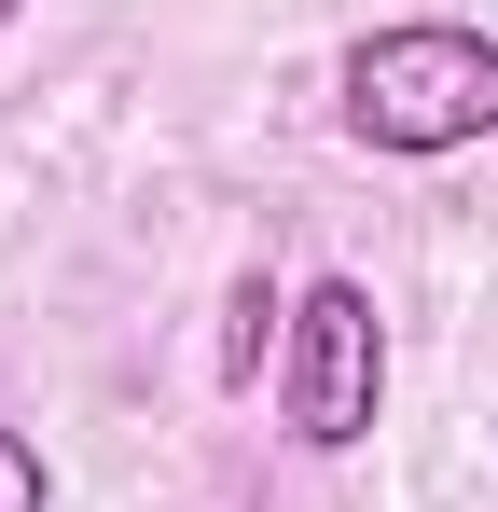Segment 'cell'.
<instances>
[{
    "label": "cell",
    "mask_w": 498,
    "mask_h": 512,
    "mask_svg": "<svg viewBox=\"0 0 498 512\" xmlns=\"http://www.w3.org/2000/svg\"><path fill=\"white\" fill-rule=\"evenodd\" d=\"M332 111H346L360 153H402V167L471 153V139H498V42H485V28H457V14L360 28L346 70H332Z\"/></svg>",
    "instance_id": "6da1fadb"
},
{
    "label": "cell",
    "mask_w": 498,
    "mask_h": 512,
    "mask_svg": "<svg viewBox=\"0 0 498 512\" xmlns=\"http://www.w3.org/2000/svg\"><path fill=\"white\" fill-rule=\"evenodd\" d=\"M277 416H291V443H305V457L374 443V416H388V305H374V277H319V291H291Z\"/></svg>",
    "instance_id": "7a4b0ae2"
},
{
    "label": "cell",
    "mask_w": 498,
    "mask_h": 512,
    "mask_svg": "<svg viewBox=\"0 0 498 512\" xmlns=\"http://www.w3.org/2000/svg\"><path fill=\"white\" fill-rule=\"evenodd\" d=\"M263 346H291V305H277V277H236V333H222V374H263Z\"/></svg>",
    "instance_id": "3957f363"
},
{
    "label": "cell",
    "mask_w": 498,
    "mask_h": 512,
    "mask_svg": "<svg viewBox=\"0 0 498 512\" xmlns=\"http://www.w3.org/2000/svg\"><path fill=\"white\" fill-rule=\"evenodd\" d=\"M0 512H56V471H42V443L0 416Z\"/></svg>",
    "instance_id": "277c9868"
},
{
    "label": "cell",
    "mask_w": 498,
    "mask_h": 512,
    "mask_svg": "<svg viewBox=\"0 0 498 512\" xmlns=\"http://www.w3.org/2000/svg\"><path fill=\"white\" fill-rule=\"evenodd\" d=\"M14 14H28V0H0V28H14Z\"/></svg>",
    "instance_id": "5b68a950"
}]
</instances>
